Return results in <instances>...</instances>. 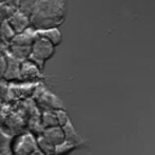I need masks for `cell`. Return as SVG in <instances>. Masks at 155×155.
<instances>
[{"instance_id":"7a4b0ae2","label":"cell","mask_w":155,"mask_h":155,"mask_svg":"<svg viewBox=\"0 0 155 155\" xmlns=\"http://www.w3.org/2000/svg\"><path fill=\"white\" fill-rule=\"evenodd\" d=\"M37 34V33H36ZM55 54V47L49 40L37 36L32 45V52L28 60L36 64L40 70L43 69L45 61Z\"/></svg>"},{"instance_id":"3957f363","label":"cell","mask_w":155,"mask_h":155,"mask_svg":"<svg viewBox=\"0 0 155 155\" xmlns=\"http://www.w3.org/2000/svg\"><path fill=\"white\" fill-rule=\"evenodd\" d=\"M8 21L12 29L14 30V32L16 33V35L21 34L31 28V19L21 12H19L18 10L13 16H11L8 19Z\"/></svg>"},{"instance_id":"52a82bcc","label":"cell","mask_w":155,"mask_h":155,"mask_svg":"<svg viewBox=\"0 0 155 155\" xmlns=\"http://www.w3.org/2000/svg\"><path fill=\"white\" fill-rule=\"evenodd\" d=\"M15 36H16V33L12 29L8 21L2 20L1 23H0V40L5 43V45L6 43L11 45V42L15 38Z\"/></svg>"},{"instance_id":"5b68a950","label":"cell","mask_w":155,"mask_h":155,"mask_svg":"<svg viewBox=\"0 0 155 155\" xmlns=\"http://www.w3.org/2000/svg\"><path fill=\"white\" fill-rule=\"evenodd\" d=\"M45 139L52 146H59L62 143L65 141L64 132H63L62 128L59 127H55V128H49V130L45 132Z\"/></svg>"},{"instance_id":"7c38bea8","label":"cell","mask_w":155,"mask_h":155,"mask_svg":"<svg viewBox=\"0 0 155 155\" xmlns=\"http://www.w3.org/2000/svg\"><path fill=\"white\" fill-rule=\"evenodd\" d=\"M6 3L11 4V5H13V6H16V8H17V3H18V0H8V1H6Z\"/></svg>"},{"instance_id":"9c48e42d","label":"cell","mask_w":155,"mask_h":155,"mask_svg":"<svg viewBox=\"0 0 155 155\" xmlns=\"http://www.w3.org/2000/svg\"><path fill=\"white\" fill-rule=\"evenodd\" d=\"M62 130H63V132H64L65 141H69V143H73V145H75V146H77L78 143H81V139H80L79 135H78L77 132L75 131L74 127L72 126L71 121L65 127H63Z\"/></svg>"},{"instance_id":"6da1fadb","label":"cell","mask_w":155,"mask_h":155,"mask_svg":"<svg viewBox=\"0 0 155 155\" xmlns=\"http://www.w3.org/2000/svg\"><path fill=\"white\" fill-rule=\"evenodd\" d=\"M67 2L68 0H39L34 14L30 18L31 27L40 31L61 25L67 14Z\"/></svg>"},{"instance_id":"8992f818","label":"cell","mask_w":155,"mask_h":155,"mask_svg":"<svg viewBox=\"0 0 155 155\" xmlns=\"http://www.w3.org/2000/svg\"><path fill=\"white\" fill-rule=\"evenodd\" d=\"M37 36L45 38L49 40L54 47H58L62 41V34L59 31L58 28L55 29H48V30H40V31H36Z\"/></svg>"},{"instance_id":"277c9868","label":"cell","mask_w":155,"mask_h":155,"mask_svg":"<svg viewBox=\"0 0 155 155\" xmlns=\"http://www.w3.org/2000/svg\"><path fill=\"white\" fill-rule=\"evenodd\" d=\"M40 77V69L30 60L21 61L20 65V78L25 80H32Z\"/></svg>"},{"instance_id":"ba28073f","label":"cell","mask_w":155,"mask_h":155,"mask_svg":"<svg viewBox=\"0 0 155 155\" xmlns=\"http://www.w3.org/2000/svg\"><path fill=\"white\" fill-rule=\"evenodd\" d=\"M39 0H18L17 3V10L31 18L32 15L34 14L36 6L38 4Z\"/></svg>"},{"instance_id":"4fadbf2b","label":"cell","mask_w":155,"mask_h":155,"mask_svg":"<svg viewBox=\"0 0 155 155\" xmlns=\"http://www.w3.org/2000/svg\"><path fill=\"white\" fill-rule=\"evenodd\" d=\"M8 0H0V3H3V2H6Z\"/></svg>"},{"instance_id":"8fae6325","label":"cell","mask_w":155,"mask_h":155,"mask_svg":"<svg viewBox=\"0 0 155 155\" xmlns=\"http://www.w3.org/2000/svg\"><path fill=\"white\" fill-rule=\"evenodd\" d=\"M56 116H57L58 124H59L60 128H63V127H65L68 124L70 123L69 117H68L67 113H65L64 111H57Z\"/></svg>"},{"instance_id":"30bf717a","label":"cell","mask_w":155,"mask_h":155,"mask_svg":"<svg viewBox=\"0 0 155 155\" xmlns=\"http://www.w3.org/2000/svg\"><path fill=\"white\" fill-rule=\"evenodd\" d=\"M74 149H75V145L69 143V141H64L61 145L57 146L55 150H56V154L57 155H65V154L70 153L71 151H73Z\"/></svg>"}]
</instances>
